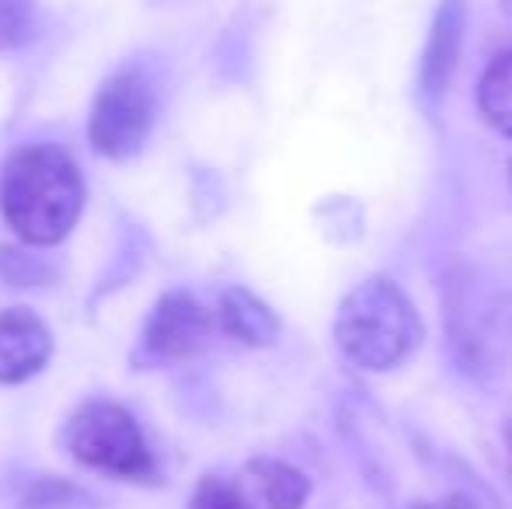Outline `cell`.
Wrapping results in <instances>:
<instances>
[{"label": "cell", "mask_w": 512, "mask_h": 509, "mask_svg": "<svg viewBox=\"0 0 512 509\" xmlns=\"http://www.w3.org/2000/svg\"><path fill=\"white\" fill-rule=\"evenodd\" d=\"M84 175L60 143L18 147L0 168V217L28 248H53L77 227Z\"/></svg>", "instance_id": "1"}, {"label": "cell", "mask_w": 512, "mask_h": 509, "mask_svg": "<svg viewBox=\"0 0 512 509\" xmlns=\"http://www.w3.org/2000/svg\"><path fill=\"white\" fill-rule=\"evenodd\" d=\"M331 335L349 367L363 374H387L422 346L425 325L415 300L394 279L373 276L342 297Z\"/></svg>", "instance_id": "2"}, {"label": "cell", "mask_w": 512, "mask_h": 509, "mask_svg": "<svg viewBox=\"0 0 512 509\" xmlns=\"http://www.w3.org/2000/svg\"><path fill=\"white\" fill-rule=\"evenodd\" d=\"M63 447L81 468L129 485H157L161 468L140 422L112 398H88L63 426Z\"/></svg>", "instance_id": "3"}, {"label": "cell", "mask_w": 512, "mask_h": 509, "mask_svg": "<svg viewBox=\"0 0 512 509\" xmlns=\"http://www.w3.org/2000/svg\"><path fill=\"white\" fill-rule=\"evenodd\" d=\"M161 98L143 70L126 67L98 88L88 112V143L108 161H129L147 147L157 126Z\"/></svg>", "instance_id": "4"}, {"label": "cell", "mask_w": 512, "mask_h": 509, "mask_svg": "<svg viewBox=\"0 0 512 509\" xmlns=\"http://www.w3.org/2000/svg\"><path fill=\"white\" fill-rule=\"evenodd\" d=\"M213 335V314L203 307V300L189 290H168L150 307L147 325L140 328L129 363L133 370H157L171 367L178 360H189Z\"/></svg>", "instance_id": "5"}, {"label": "cell", "mask_w": 512, "mask_h": 509, "mask_svg": "<svg viewBox=\"0 0 512 509\" xmlns=\"http://www.w3.org/2000/svg\"><path fill=\"white\" fill-rule=\"evenodd\" d=\"M53 356V332L32 307L0 311V384H25Z\"/></svg>", "instance_id": "6"}, {"label": "cell", "mask_w": 512, "mask_h": 509, "mask_svg": "<svg viewBox=\"0 0 512 509\" xmlns=\"http://www.w3.org/2000/svg\"><path fill=\"white\" fill-rule=\"evenodd\" d=\"M464 28H467L464 0H443L436 18H432V32L422 56V91L429 98H443L446 84H450L453 70H457L460 46H464Z\"/></svg>", "instance_id": "7"}, {"label": "cell", "mask_w": 512, "mask_h": 509, "mask_svg": "<svg viewBox=\"0 0 512 509\" xmlns=\"http://www.w3.org/2000/svg\"><path fill=\"white\" fill-rule=\"evenodd\" d=\"M241 489L255 503V509H300L310 496L304 471L276 461V457H255L244 464Z\"/></svg>", "instance_id": "8"}, {"label": "cell", "mask_w": 512, "mask_h": 509, "mask_svg": "<svg viewBox=\"0 0 512 509\" xmlns=\"http://www.w3.org/2000/svg\"><path fill=\"white\" fill-rule=\"evenodd\" d=\"M216 321L230 339L244 342V346H272L279 339V318L262 297H255L244 286H227L216 304Z\"/></svg>", "instance_id": "9"}, {"label": "cell", "mask_w": 512, "mask_h": 509, "mask_svg": "<svg viewBox=\"0 0 512 509\" xmlns=\"http://www.w3.org/2000/svg\"><path fill=\"white\" fill-rule=\"evenodd\" d=\"M478 109L488 126L512 140V49L499 53L478 81Z\"/></svg>", "instance_id": "10"}, {"label": "cell", "mask_w": 512, "mask_h": 509, "mask_svg": "<svg viewBox=\"0 0 512 509\" xmlns=\"http://www.w3.org/2000/svg\"><path fill=\"white\" fill-rule=\"evenodd\" d=\"M39 0H0V53L25 49L39 35Z\"/></svg>", "instance_id": "11"}, {"label": "cell", "mask_w": 512, "mask_h": 509, "mask_svg": "<svg viewBox=\"0 0 512 509\" xmlns=\"http://www.w3.org/2000/svg\"><path fill=\"white\" fill-rule=\"evenodd\" d=\"M0 279L11 286H49L56 279V269L32 248L0 245Z\"/></svg>", "instance_id": "12"}, {"label": "cell", "mask_w": 512, "mask_h": 509, "mask_svg": "<svg viewBox=\"0 0 512 509\" xmlns=\"http://www.w3.org/2000/svg\"><path fill=\"white\" fill-rule=\"evenodd\" d=\"M189 509H255V503L244 496L241 482L206 475V478H199V485L192 489Z\"/></svg>", "instance_id": "13"}, {"label": "cell", "mask_w": 512, "mask_h": 509, "mask_svg": "<svg viewBox=\"0 0 512 509\" xmlns=\"http://www.w3.org/2000/svg\"><path fill=\"white\" fill-rule=\"evenodd\" d=\"M77 503H91V496L84 489H77L74 482H63V478H35L25 496H21L25 509H63Z\"/></svg>", "instance_id": "14"}, {"label": "cell", "mask_w": 512, "mask_h": 509, "mask_svg": "<svg viewBox=\"0 0 512 509\" xmlns=\"http://www.w3.org/2000/svg\"><path fill=\"white\" fill-rule=\"evenodd\" d=\"M509 185H512V161H509Z\"/></svg>", "instance_id": "15"}]
</instances>
